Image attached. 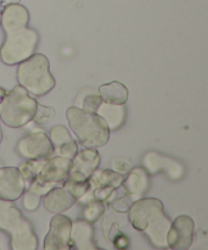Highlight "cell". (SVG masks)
<instances>
[{
  "instance_id": "cell-1",
  "label": "cell",
  "mask_w": 208,
  "mask_h": 250,
  "mask_svg": "<svg viewBox=\"0 0 208 250\" xmlns=\"http://www.w3.org/2000/svg\"><path fill=\"white\" fill-rule=\"evenodd\" d=\"M128 219L136 231L145 234L158 248H167V234L172 221L163 211V204L156 198L138 199L128 210Z\"/></svg>"
},
{
  "instance_id": "cell-2",
  "label": "cell",
  "mask_w": 208,
  "mask_h": 250,
  "mask_svg": "<svg viewBox=\"0 0 208 250\" xmlns=\"http://www.w3.org/2000/svg\"><path fill=\"white\" fill-rule=\"evenodd\" d=\"M0 229L10 236L12 250H36L38 238L31 222L12 200L0 198Z\"/></svg>"
},
{
  "instance_id": "cell-3",
  "label": "cell",
  "mask_w": 208,
  "mask_h": 250,
  "mask_svg": "<svg viewBox=\"0 0 208 250\" xmlns=\"http://www.w3.org/2000/svg\"><path fill=\"white\" fill-rule=\"evenodd\" d=\"M71 131L85 148H101L109 142L110 128L97 112H89L79 107H70L66 112Z\"/></svg>"
},
{
  "instance_id": "cell-4",
  "label": "cell",
  "mask_w": 208,
  "mask_h": 250,
  "mask_svg": "<svg viewBox=\"0 0 208 250\" xmlns=\"http://www.w3.org/2000/svg\"><path fill=\"white\" fill-rule=\"evenodd\" d=\"M16 75L19 84L34 97H43L55 87L50 63L44 54H33L31 58L19 63Z\"/></svg>"
},
{
  "instance_id": "cell-5",
  "label": "cell",
  "mask_w": 208,
  "mask_h": 250,
  "mask_svg": "<svg viewBox=\"0 0 208 250\" xmlns=\"http://www.w3.org/2000/svg\"><path fill=\"white\" fill-rule=\"evenodd\" d=\"M37 100L21 84L7 92L0 103V120L11 128H21L32 121L37 110Z\"/></svg>"
},
{
  "instance_id": "cell-6",
  "label": "cell",
  "mask_w": 208,
  "mask_h": 250,
  "mask_svg": "<svg viewBox=\"0 0 208 250\" xmlns=\"http://www.w3.org/2000/svg\"><path fill=\"white\" fill-rule=\"evenodd\" d=\"M38 41V33L29 27L6 34V38L0 48V59L5 65H19L33 55Z\"/></svg>"
},
{
  "instance_id": "cell-7",
  "label": "cell",
  "mask_w": 208,
  "mask_h": 250,
  "mask_svg": "<svg viewBox=\"0 0 208 250\" xmlns=\"http://www.w3.org/2000/svg\"><path fill=\"white\" fill-rule=\"evenodd\" d=\"M71 164L72 160L63 156L56 155L54 158H49L40 173L28 186V189L44 197L53 188L63 186L70 175Z\"/></svg>"
},
{
  "instance_id": "cell-8",
  "label": "cell",
  "mask_w": 208,
  "mask_h": 250,
  "mask_svg": "<svg viewBox=\"0 0 208 250\" xmlns=\"http://www.w3.org/2000/svg\"><path fill=\"white\" fill-rule=\"evenodd\" d=\"M71 229L72 221L62 214H56L51 219L49 232L44 239L45 250H67L71 246Z\"/></svg>"
},
{
  "instance_id": "cell-9",
  "label": "cell",
  "mask_w": 208,
  "mask_h": 250,
  "mask_svg": "<svg viewBox=\"0 0 208 250\" xmlns=\"http://www.w3.org/2000/svg\"><path fill=\"white\" fill-rule=\"evenodd\" d=\"M17 151L24 159L51 158L54 154L53 143L44 132H33L23 137L17 144Z\"/></svg>"
},
{
  "instance_id": "cell-10",
  "label": "cell",
  "mask_w": 208,
  "mask_h": 250,
  "mask_svg": "<svg viewBox=\"0 0 208 250\" xmlns=\"http://www.w3.org/2000/svg\"><path fill=\"white\" fill-rule=\"evenodd\" d=\"M195 222L187 215L178 216L170 225L167 234L168 248L175 250H185L191 247L194 242Z\"/></svg>"
},
{
  "instance_id": "cell-11",
  "label": "cell",
  "mask_w": 208,
  "mask_h": 250,
  "mask_svg": "<svg viewBox=\"0 0 208 250\" xmlns=\"http://www.w3.org/2000/svg\"><path fill=\"white\" fill-rule=\"evenodd\" d=\"M99 151L95 148H87L76 154L71 164L68 178L76 181H87L100 165Z\"/></svg>"
},
{
  "instance_id": "cell-12",
  "label": "cell",
  "mask_w": 208,
  "mask_h": 250,
  "mask_svg": "<svg viewBox=\"0 0 208 250\" xmlns=\"http://www.w3.org/2000/svg\"><path fill=\"white\" fill-rule=\"evenodd\" d=\"M27 185L21 171L16 167H0V198L6 200L19 199Z\"/></svg>"
},
{
  "instance_id": "cell-13",
  "label": "cell",
  "mask_w": 208,
  "mask_h": 250,
  "mask_svg": "<svg viewBox=\"0 0 208 250\" xmlns=\"http://www.w3.org/2000/svg\"><path fill=\"white\" fill-rule=\"evenodd\" d=\"M29 12L23 5L19 2L9 4L2 7L1 14V26L5 33L10 34L14 32L21 31L28 26Z\"/></svg>"
},
{
  "instance_id": "cell-14",
  "label": "cell",
  "mask_w": 208,
  "mask_h": 250,
  "mask_svg": "<svg viewBox=\"0 0 208 250\" xmlns=\"http://www.w3.org/2000/svg\"><path fill=\"white\" fill-rule=\"evenodd\" d=\"M51 143H53L54 153L57 156H63L72 160L78 153V146L75 139L71 137L70 132L63 126H55L50 129L49 133Z\"/></svg>"
},
{
  "instance_id": "cell-15",
  "label": "cell",
  "mask_w": 208,
  "mask_h": 250,
  "mask_svg": "<svg viewBox=\"0 0 208 250\" xmlns=\"http://www.w3.org/2000/svg\"><path fill=\"white\" fill-rule=\"evenodd\" d=\"M77 202L75 197L66 189L63 186L53 188L49 193L44 195L43 204L46 211L50 214H63L70 210Z\"/></svg>"
},
{
  "instance_id": "cell-16",
  "label": "cell",
  "mask_w": 208,
  "mask_h": 250,
  "mask_svg": "<svg viewBox=\"0 0 208 250\" xmlns=\"http://www.w3.org/2000/svg\"><path fill=\"white\" fill-rule=\"evenodd\" d=\"M94 229L90 222L85 220L72 222L71 229V246L72 248L79 250H93L97 249L94 242Z\"/></svg>"
},
{
  "instance_id": "cell-17",
  "label": "cell",
  "mask_w": 208,
  "mask_h": 250,
  "mask_svg": "<svg viewBox=\"0 0 208 250\" xmlns=\"http://www.w3.org/2000/svg\"><path fill=\"white\" fill-rule=\"evenodd\" d=\"M144 165H145V167L148 168L150 173H156L162 170V168H165L172 178L182 177L183 172H184V167L178 161L161 156L156 153L146 154L144 156Z\"/></svg>"
},
{
  "instance_id": "cell-18",
  "label": "cell",
  "mask_w": 208,
  "mask_h": 250,
  "mask_svg": "<svg viewBox=\"0 0 208 250\" xmlns=\"http://www.w3.org/2000/svg\"><path fill=\"white\" fill-rule=\"evenodd\" d=\"M122 183H123L124 189L127 192V197L135 202V200L140 199L141 195L148 189V173L141 167L133 168L132 171H129V175Z\"/></svg>"
},
{
  "instance_id": "cell-19",
  "label": "cell",
  "mask_w": 208,
  "mask_h": 250,
  "mask_svg": "<svg viewBox=\"0 0 208 250\" xmlns=\"http://www.w3.org/2000/svg\"><path fill=\"white\" fill-rule=\"evenodd\" d=\"M96 112L105 120L110 131L118 129L126 120V106L124 105L109 104V103L102 102Z\"/></svg>"
},
{
  "instance_id": "cell-20",
  "label": "cell",
  "mask_w": 208,
  "mask_h": 250,
  "mask_svg": "<svg viewBox=\"0 0 208 250\" xmlns=\"http://www.w3.org/2000/svg\"><path fill=\"white\" fill-rule=\"evenodd\" d=\"M99 95L104 103L124 105L128 100V89L123 83L113 81V82L102 84L99 88Z\"/></svg>"
},
{
  "instance_id": "cell-21",
  "label": "cell",
  "mask_w": 208,
  "mask_h": 250,
  "mask_svg": "<svg viewBox=\"0 0 208 250\" xmlns=\"http://www.w3.org/2000/svg\"><path fill=\"white\" fill-rule=\"evenodd\" d=\"M88 181L90 183V190L104 187H112L117 189L123 182V177H122L121 173L116 172L114 170H96Z\"/></svg>"
},
{
  "instance_id": "cell-22",
  "label": "cell",
  "mask_w": 208,
  "mask_h": 250,
  "mask_svg": "<svg viewBox=\"0 0 208 250\" xmlns=\"http://www.w3.org/2000/svg\"><path fill=\"white\" fill-rule=\"evenodd\" d=\"M46 161H48L46 158L28 159L26 163H22L21 165L19 166V170L21 171L27 186H29L34 180H36L37 176L40 173L41 168H43L44 165L46 164Z\"/></svg>"
},
{
  "instance_id": "cell-23",
  "label": "cell",
  "mask_w": 208,
  "mask_h": 250,
  "mask_svg": "<svg viewBox=\"0 0 208 250\" xmlns=\"http://www.w3.org/2000/svg\"><path fill=\"white\" fill-rule=\"evenodd\" d=\"M105 214V205L101 200L93 199L90 202L87 203L84 208V211H83V217H84L85 221L90 222H96L102 215Z\"/></svg>"
},
{
  "instance_id": "cell-24",
  "label": "cell",
  "mask_w": 208,
  "mask_h": 250,
  "mask_svg": "<svg viewBox=\"0 0 208 250\" xmlns=\"http://www.w3.org/2000/svg\"><path fill=\"white\" fill-rule=\"evenodd\" d=\"M63 187L73 195L77 200H79L80 198L84 197L88 192L90 190V183L89 181H76L67 178L63 183Z\"/></svg>"
},
{
  "instance_id": "cell-25",
  "label": "cell",
  "mask_w": 208,
  "mask_h": 250,
  "mask_svg": "<svg viewBox=\"0 0 208 250\" xmlns=\"http://www.w3.org/2000/svg\"><path fill=\"white\" fill-rule=\"evenodd\" d=\"M55 116V110L53 107L44 106V105L38 104L37 105L36 114H34L33 120L37 124H45V122L50 121Z\"/></svg>"
},
{
  "instance_id": "cell-26",
  "label": "cell",
  "mask_w": 208,
  "mask_h": 250,
  "mask_svg": "<svg viewBox=\"0 0 208 250\" xmlns=\"http://www.w3.org/2000/svg\"><path fill=\"white\" fill-rule=\"evenodd\" d=\"M41 195L38 194L36 192H32L28 189V192L24 194L23 197V207L24 209L28 210V211H36L38 209L39 204H40Z\"/></svg>"
},
{
  "instance_id": "cell-27",
  "label": "cell",
  "mask_w": 208,
  "mask_h": 250,
  "mask_svg": "<svg viewBox=\"0 0 208 250\" xmlns=\"http://www.w3.org/2000/svg\"><path fill=\"white\" fill-rule=\"evenodd\" d=\"M101 104L102 99L99 94H89L83 100V110L89 112H96Z\"/></svg>"
},
{
  "instance_id": "cell-28",
  "label": "cell",
  "mask_w": 208,
  "mask_h": 250,
  "mask_svg": "<svg viewBox=\"0 0 208 250\" xmlns=\"http://www.w3.org/2000/svg\"><path fill=\"white\" fill-rule=\"evenodd\" d=\"M112 167L116 172L124 175V173H128L131 171V164L126 160H122V159H113L112 160Z\"/></svg>"
},
{
  "instance_id": "cell-29",
  "label": "cell",
  "mask_w": 208,
  "mask_h": 250,
  "mask_svg": "<svg viewBox=\"0 0 208 250\" xmlns=\"http://www.w3.org/2000/svg\"><path fill=\"white\" fill-rule=\"evenodd\" d=\"M110 207L114 210L116 212H121V214H126L129 210L128 203L126 202V199H117L113 200V202L110 203Z\"/></svg>"
},
{
  "instance_id": "cell-30",
  "label": "cell",
  "mask_w": 208,
  "mask_h": 250,
  "mask_svg": "<svg viewBox=\"0 0 208 250\" xmlns=\"http://www.w3.org/2000/svg\"><path fill=\"white\" fill-rule=\"evenodd\" d=\"M19 1H21V0H0V5L4 7L9 4H16V2H19Z\"/></svg>"
},
{
  "instance_id": "cell-31",
  "label": "cell",
  "mask_w": 208,
  "mask_h": 250,
  "mask_svg": "<svg viewBox=\"0 0 208 250\" xmlns=\"http://www.w3.org/2000/svg\"><path fill=\"white\" fill-rule=\"evenodd\" d=\"M6 94H7L6 90H5L4 88L0 87V103H1V100L4 99V97H5V95H6Z\"/></svg>"
},
{
  "instance_id": "cell-32",
  "label": "cell",
  "mask_w": 208,
  "mask_h": 250,
  "mask_svg": "<svg viewBox=\"0 0 208 250\" xmlns=\"http://www.w3.org/2000/svg\"><path fill=\"white\" fill-rule=\"evenodd\" d=\"M2 141V131H1V126H0V143Z\"/></svg>"
},
{
  "instance_id": "cell-33",
  "label": "cell",
  "mask_w": 208,
  "mask_h": 250,
  "mask_svg": "<svg viewBox=\"0 0 208 250\" xmlns=\"http://www.w3.org/2000/svg\"><path fill=\"white\" fill-rule=\"evenodd\" d=\"M1 14H2V6L0 5V22H1Z\"/></svg>"
}]
</instances>
